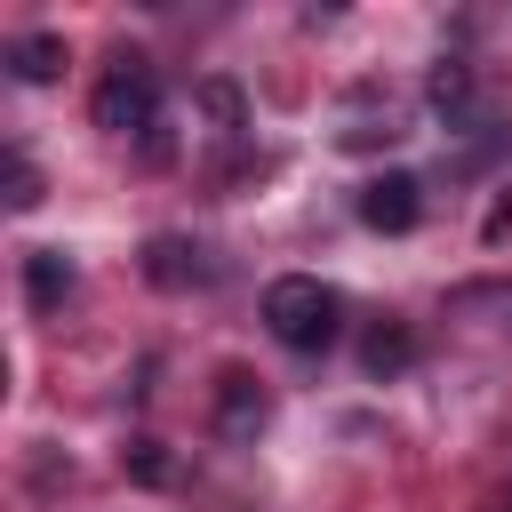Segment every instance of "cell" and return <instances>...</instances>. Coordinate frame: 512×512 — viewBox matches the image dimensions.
Returning a JSON list of instances; mask_svg holds the SVG:
<instances>
[{
	"label": "cell",
	"mask_w": 512,
	"mask_h": 512,
	"mask_svg": "<svg viewBox=\"0 0 512 512\" xmlns=\"http://www.w3.org/2000/svg\"><path fill=\"white\" fill-rule=\"evenodd\" d=\"M424 96H432V112H448V120H456V112L472 104V64H456V56H448V64H432Z\"/></svg>",
	"instance_id": "9c48e42d"
},
{
	"label": "cell",
	"mask_w": 512,
	"mask_h": 512,
	"mask_svg": "<svg viewBox=\"0 0 512 512\" xmlns=\"http://www.w3.org/2000/svg\"><path fill=\"white\" fill-rule=\"evenodd\" d=\"M264 424H272L264 384H256L248 368H224V376H216V432H224V440H256Z\"/></svg>",
	"instance_id": "5b68a950"
},
{
	"label": "cell",
	"mask_w": 512,
	"mask_h": 512,
	"mask_svg": "<svg viewBox=\"0 0 512 512\" xmlns=\"http://www.w3.org/2000/svg\"><path fill=\"white\" fill-rule=\"evenodd\" d=\"M120 464H128V480H144V488H168V480H176V464H168V448H160V440H128V448H120Z\"/></svg>",
	"instance_id": "30bf717a"
},
{
	"label": "cell",
	"mask_w": 512,
	"mask_h": 512,
	"mask_svg": "<svg viewBox=\"0 0 512 512\" xmlns=\"http://www.w3.org/2000/svg\"><path fill=\"white\" fill-rule=\"evenodd\" d=\"M408 360H416V336H408L400 320H376V328L360 336V368H368V376H400Z\"/></svg>",
	"instance_id": "ba28073f"
},
{
	"label": "cell",
	"mask_w": 512,
	"mask_h": 512,
	"mask_svg": "<svg viewBox=\"0 0 512 512\" xmlns=\"http://www.w3.org/2000/svg\"><path fill=\"white\" fill-rule=\"evenodd\" d=\"M144 280L168 288V296H184V288H208L216 280V256L200 240H184V232H160V240H144Z\"/></svg>",
	"instance_id": "277c9868"
},
{
	"label": "cell",
	"mask_w": 512,
	"mask_h": 512,
	"mask_svg": "<svg viewBox=\"0 0 512 512\" xmlns=\"http://www.w3.org/2000/svg\"><path fill=\"white\" fill-rule=\"evenodd\" d=\"M200 96H208V112H216L224 128H240V88H232V80H208Z\"/></svg>",
	"instance_id": "7c38bea8"
},
{
	"label": "cell",
	"mask_w": 512,
	"mask_h": 512,
	"mask_svg": "<svg viewBox=\"0 0 512 512\" xmlns=\"http://www.w3.org/2000/svg\"><path fill=\"white\" fill-rule=\"evenodd\" d=\"M8 208H16V216L40 208V168H32L24 152H8Z\"/></svg>",
	"instance_id": "8fae6325"
},
{
	"label": "cell",
	"mask_w": 512,
	"mask_h": 512,
	"mask_svg": "<svg viewBox=\"0 0 512 512\" xmlns=\"http://www.w3.org/2000/svg\"><path fill=\"white\" fill-rule=\"evenodd\" d=\"M480 232H488V240H504V232H512V192H504V200L488 208V224H480Z\"/></svg>",
	"instance_id": "4fadbf2b"
},
{
	"label": "cell",
	"mask_w": 512,
	"mask_h": 512,
	"mask_svg": "<svg viewBox=\"0 0 512 512\" xmlns=\"http://www.w3.org/2000/svg\"><path fill=\"white\" fill-rule=\"evenodd\" d=\"M56 72H64V32H24V40H8V80L40 88V80H56Z\"/></svg>",
	"instance_id": "52a82bcc"
},
{
	"label": "cell",
	"mask_w": 512,
	"mask_h": 512,
	"mask_svg": "<svg viewBox=\"0 0 512 512\" xmlns=\"http://www.w3.org/2000/svg\"><path fill=\"white\" fill-rule=\"evenodd\" d=\"M264 328H272L288 352H328L336 328H344V296H336L328 280H312V272H280V280L264 288Z\"/></svg>",
	"instance_id": "6da1fadb"
},
{
	"label": "cell",
	"mask_w": 512,
	"mask_h": 512,
	"mask_svg": "<svg viewBox=\"0 0 512 512\" xmlns=\"http://www.w3.org/2000/svg\"><path fill=\"white\" fill-rule=\"evenodd\" d=\"M360 224H368V232H416V224H424V184H416L408 168L368 176V184H360Z\"/></svg>",
	"instance_id": "3957f363"
},
{
	"label": "cell",
	"mask_w": 512,
	"mask_h": 512,
	"mask_svg": "<svg viewBox=\"0 0 512 512\" xmlns=\"http://www.w3.org/2000/svg\"><path fill=\"white\" fill-rule=\"evenodd\" d=\"M88 120L104 128V136H152L160 128V72L128 48V56H112V72L96 80V96H88Z\"/></svg>",
	"instance_id": "7a4b0ae2"
},
{
	"label": "cell",
	"mask_w": 512,
	"mask_h": 512,
	"mask_svg": "<svg viewBox=\"0 0 512 512\" xmlns=\"http://www.w3.org/2000/svg\"><path fill=\"white\" fill-rule=\"evenodd\" d=\"M72 280H80V272H72L64 248H24V304H32V312H56V304L72 296Z\"/></svg>",
	"instance_id": "8992f818"
}]
</instances>
